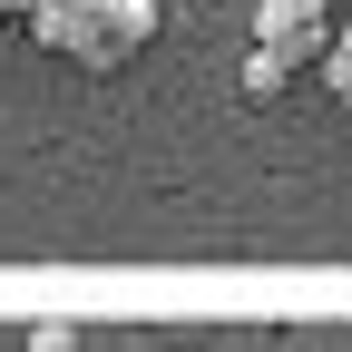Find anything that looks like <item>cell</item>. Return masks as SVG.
I'll list each match as a JSON object with an SVG mask.
<instances>
[{"mask_svg": "<svg viewBox=\"0 0 352 352\" xmlns=\"http://www.w3.org/2000/svg\"><path fill=\"white\" fill-rule=\"evenodd\" d=\"M333 39V10L323 0H254V50H274L284 69H314Z\"/></svg>", "mask_w": 352, "mask_h": 352, "instance_id": "obj_1", "label": "cell"}, {"mask_svg": "<svg viewBox=\"0 0 352 352\" xmlns=\"http://www.w3.org/2000/svg\"><path fill=\"white\" fill-rule=\"evenodd\" d=\"M98 20H108V0H39V10H30V39L98 78Z\"/></svg>", "mask_w": 352, "mask_h": 352, "instance_id": "obj_2", "label": "cell"}, {"mask_svg": "<svg viewBox=\"0 0 352 352\" xmlns=\"http://www.w3.org/2000/svg\"><path fill=\"white\" fill-rule=\"evenodd\" d=\"M157 20H166L157 0H108V20H98V78H118L127 59H138L147 39H157Z\"/></svg>", "mask_w": 352, "mask_h": 352, "instance_id": "obj_3", "label": "cell"}, {"mask_svg": "<svg viewBox=\"0 0 352 352\" xmlns=\"http://www.w3.org/2000/svg\"><path fill=\"white\" fill-rule=\"evenodd\" d=\"M314 69H323V88H333V108H352V20L323 39V59H314Z\"/></svg>", "mask_w": 352, "mask_h": 352, "instance_id": "obj_4", "label": "cell"}, {"mask_svg": "<svg viewBox=\"0 0 352 352\" xmlns=\"http://www.w3.org/2000/svg\"><path fill=\"white\" fill-rule=\"evenodd\" d=\"M284 88H294V69L274 50H245V98H284Z\"/></svg>", "mask_w": 352, "mask_h": 352, "instance_id": "obj_5", "label": "cell"}, {"mask_svg": "<svg viewBox=\"0 0 352 352\" xmlns=\"http://www.w3.org/2000/svg\"><path fill=\"white\" fill-rule=\"evenodd\" d=\"M20 352H78V323H30Z\"/></svg>", "mask_w": 352, "mask_h": 352, "instance_id": "obj_6", "label": "cell"}, {"mask_svg": "<svg viewBox=\"0 0 352 352\" xmlns=\"http://www.w3.org/2000/svg\"><path fill=\"white\" fill-rule=\"evenodd\" d=\"M30 10H39V0H0V20H30Z\"/></svg>", "mask_w": 352, "mask_h": 352, "instance_id": "obj_7", "label": "cell"}, {"mask_svg": "<svg viewBox=\"0 0 352 352\" xmlns=\"http://www.w3.org/2000/svg\"><path fill=\"white\" fill-rule=\"evenodd\" d=\"M323 10H352V0H323Z\"/></svg>", "mask_w": 352, "mask_h": 352, "instance_id": "obj_8", "label": "cell"}]
</instances>
